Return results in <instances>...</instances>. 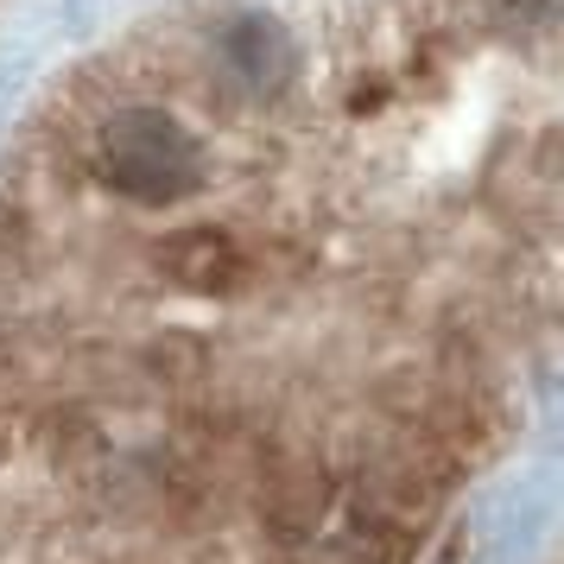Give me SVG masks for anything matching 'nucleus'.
<instances>
[{"label": "nucleus", "mask_w": 564, "mask_h": 564, "mask_svg": "<svg viewBox=\"0 0 564 564\" xmlns=\"http://www.w3.org/2000/svg\"><path fill=\"white\" fill-rule=\"evenodd\" d=\"M229 64L254 83V89L280 83L285 77V39H280V26H273V20H241V26L229 32Z\"/></svg>", "instance_id": "obj_3"}, {"label": "nucleus", "mask_w": 564, "mask_h": 564, "mask_svg": "<svg viewBox=\"0 0 564 564\" xmlns=\"http://www.w3.org/2000/svg\"><path fill=\"white\" fill-rule=\"evenodd\" d=\"M165 273L191 292H209V299H229L235 285L248 280V254L235 248L229 235L216 229H191L165 241Z\"/></svg>", "instance_id": "obj_2"}, {"label": "nucleus", "mask_w": 564, "mask_h": 564, "mask_svg": "<svg viewBox=\"0 0 564 564\" xmlns=\"http://www.w3.org/2000/svg\"><path fill=\"white\" fill-rule=\"evenodd\" d=\"M102 178L133 204H184L204 184V159L165 108H121L102 128Z\"/></svg>", "instance_id": "obj_1"}]
</instances>
